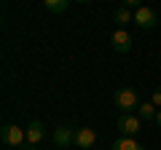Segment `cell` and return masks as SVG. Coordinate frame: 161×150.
<instances>
[{"label":"cell","mask_w":161,"mask_h":150,"mask_svg":"<svg viewBox=\"0 0 161 150\" xmlns=\"http://www.w3.org/2000/svg\"><path fill=\"white\" fill-rule=\"evenodd\" d=\"M113 102H115V107H121V113H132V110L140 107L137 91H134V88H129V86H121L118 91L113 94Z\"/></svg>","instance_id":"cell-1"},{"label":"cell","mask_w":161,"mask_h":150,"mask_svg":"<svg viewBox=\"0 0 161 150\" xmlns=\"http://www.w3.org/2000/svg\"><path fill=\"white\" fill-rule=\"evenodd\" d=\"M118 131L121 137H137L142 131V118L140 115H132V113H121L118 118Z\"/></svg>","instance_id":"cell-2"},{"label":"cell","mask_w":161,"mask_h":150,"mask_svg":"<svg viewBox=\"0 0 161 150\" xmlns=\"http://www.w3.org/2000/svg\"><path fill=\"white\" fill-rule=\"evenodd\" d=\"M24 142H27V131H24V129L14 126V123H6V126H3V145L19 150Z\"/></svg>","instance_id":"cell-3"},{"label":"cell","mask_w":161,"mask_h":150,"mask_svg":"<svg viewBox=\"0 0 161 150\" xmlns=\"http://www.w3.org/2000/svg\"><path fill=\"white\" fill-rule=\"evenodd\" d=\"M134 24H137V27H142V29H153L156 24H158V16H156L153 8L140 6L137 11H134Z\"/></svg>","instance_id":"cell-4"},{"label":"cell","mask_w":161,"mask_h":150,"mask_svg":"<svg viewBox=\"0 0 161 150\" xmlns=\"http://www.w3.org/2000/svg\"><path fill=\"white\" fill-rule=\"evenodd\" d=\"M24 131H27V142H24L19 150H32L35 145L40 142V139L46 137V129H43V123H40V121H32L27 129H24Z\"/></svg>","instance_id":"cell-5"},{"label":"cell","mask_w":161,"mask_h":150,"mask_svg":"<svg viewBox=\"0 0 161 150\" xmlns=\"http://www.w3.org/2000/svg\"><path fill=\"white\" fill-rule=\"evenodd\" d=\"M110 46H113V51H118V54H126L129 48H132V35L126 32V29H115L113 35H110Z\"/></svg>","instance_id":"cell-6"},{"label":"cell","mask_w":161,"mask_h":150,"mask_svg":"<svg viewBox=\"0 0 161 150\" xmlns=\"http://www.w3.org/2000/svg\"><path fill=\"white\" fill-rule=\"evenodd\" d=\"M94 142H97V131H94V129H89V126L75 129V147H80V150H92Z\"/></svg>","instance_id":"cell-7"},{"label":"cell","mask_w":161,"mask_h":150,"mask_svg":"<svg viewBox=\"0 0 161 150\" xmlns=\"http://www.w3.org/2000/svg\"><path fill=\"white\" fill-rule=\"evenodd\" d=\"M54 145L57 147H70V145H75V129L73 126H59L54 129Z\"/></svg>","instance_id":"cell-8"},{"label":"cell","mask_w":161,"mask_h":150,"mask_svg":"<svg viewBox=\"0 0 161 150\" xmlns=\"http://www.w3.org/2000/svg\"><path fill=\"white\" fill-rule=\"evenodd\" d=\"M110 150H145V147H142L134 137H118V139L113 142V147H110Z\"/></svg>","instance_id":"cell-9"},{"label":"cell","mask_w":161,"mask_h":150,"mask_svg":"<svg viewBox=\"0 0 161 150\" xmlns=\"http://www.w3.org/2000/svg\"><path fill=\"white\" fill-rule=\"evenodd\" d=\"M113 22H115V24H118V27H121V29H124V27H126V24H129V22H134V13H132V11H129V8H126V6H121V8H115V13H113Z\"/></svg>","instance_id":"cell-10"},{"label":"cell","mask_w":161,"mask_h":150,"mask_svg":"<svg viewBox=\"0 0 161 150\" xmlns=\"http://www.w3.org/2000/svg\"><path fill=\"white\" fill-rule=\"evenodd\" d=\"M137 115L142 118V121H156V115H158V107H156L153 102H140Z\"/></svg>","instance_id":"cell-11"},{"label":"cell","mask_w":161,"mask_h":150,"mask_svg":"<svg viewBox=\"0 0 161 150\" xmlns=\"http://www.w3.org/2000/svg\"><path fill=\"white\" fill-rule=\"evenodd\" d=\"M70 3H75V0H43L46 11H51V13H64L70 8Z\"/></svg>","instance_id":"cell-12"},{"label":"cell","mask_w":161,"mask_h":150,"mask_svg":"<svg viewBox=\"0 0 161 150\" xmlns=\"http://www.w3.org/2000/svg\"><path fill=\"white\" fill-rule=\"evenodd\" d=\"M150 102H153L156 107H161V88H156V91H153V97H150Z\"/></svg>","instance_id":"cell-13"},{"label":"cell","mask_w":161,"mask_h":150,"mask_svg":"<svg viewBox=\"0 0 161 150\" xmlns=\"http://www.w3.org/2000/svg\"><path fill=\"white\" fill-rule=\"evenodd\" d=\"M124 6H126V8H140V6H142V0H124Z\"/></svg>","instance_id":"cell-14"},{"label":"cell","mask_w":161,"mask_h":150,"mask_svg":"<svg viewBox=\"0 0 161 150\" xmlns=\"http://www.w3.org/2000/svg\"><path fill=\"white\" fill-rule=\"evenodd\" d=\"M156 123H158V126H161V107H158V115H156Z\"/></svg>","instance_id":"cell-15"},{"label":"cell","mask_w":161,"mask_h":150,"mask_svg":"<svg viewBox=\"0 0 161 150\" xmlns=\"http://www.w3.org/2000/svg\"><path fill=\"white\" fill-rule=\"evenodd\" d=\"M75 3H92V0H75Z\"/></svg>","instance_id":"cell-16"}]
</instances>
